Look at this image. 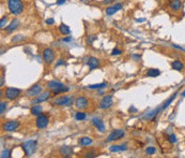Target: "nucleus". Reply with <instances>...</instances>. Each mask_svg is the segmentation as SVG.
Masks as SVG:
<instances>
[{"label": "nucleus", "instance_id": "nucleus-1", "mask_svg": "<svg viewBox=\"0 0 185 158\" xmlns=\"http://www.w3.org/2000/svg\"><path fill=\"white\" fill-rule=\"evenodd\" d=\"M8 9L14 15H19L24 11V3L21 0H8Z\"/></svg>", "mask_w": 185, "mask_h": 158}, {"label": "nucleus", "instance_id": "nucleus-2", "mask_svg": "<svg viewBox=\"0 0 185 158\" xmlns=\"http://www.w3.org/2000/svg\"><path fill=\"white\" fill-rule=\"evenodd\" d=\"M36 147H38V141L36 140H29L21 143V149L27 156L32 155L36 151Z\"/></svg>", "mask_w": 185, "mask_h": 158}, {"label": "nucleus", "instance_id": "nucleus-3", "mask_svg": "<svg viewBox=\"0 0 185 158\" xmlns=\"http://www.w3.org/2000/svg\"><path fill=\"white\" fill-rule=\"evenodd\" d=\"M73 102H75L73 96H60L58 98H56L53 101L54 105H60V107H69V105H73Z\"/></svg>", "mask_w": 185, "mask_h": 158}, {"label": "nucleus", "instance_id": "nucleus-4", "mask_svg": "<svg viewBox=\"0 0 185 158\" xmlns=\"http://www.w3.org/2000/svg\"><path fill=\"white\" fill-rule=\"evenodd\" d=\"M49 124V117L47 116L46 114L41 113L39 114L35 119V126L38 127L39 129H45Z\"/></svg>", "mask_w": 185, "mask_h": 158}, {"label": "nucleus", "instance_id": "nucleus-5", "mask_svg": "<svg viewBox=\"0 0 185 158\" xmlns=\"http://www.w3.org/2000/svg\"><path fill=\"white\" fill-rule=\"evenodd\" d=\"M21 94V90L15 87H8L4 92V96L8 100H15L19 97V95Z\"/></svg>", "mask_w": 185, "mask_h": 158}, {"label": "nucleus", "instance_id": "nucleus-6", "mask_svg": "<svg viewBox=\"0 0 185 158\" xmlns=\"http://www.w3.org/2000/svg\"><path fill=\"white\" fill-rule=\"evenodd\" d=\"M124 136H125V131H124L123 129H115V130H112V131L109 133V136L107 137L106 141H107V142H112V141L120 140Z\"/></svg>", "mask_w": 185, "mask_h": 158}, {"label": "nucleus", "instance_id": "nucleus-7", "mask_svg": "<svg viewBox=\"0 0 185 158\" xmlns=\"http://www.w3.org/2000/svg\"><path fill=\"white\" fill-rule=\"evenodd\" d=\"M19 126H21V124H19L18 120H8V122L2 124V129L4 131L12 132V131L17 130V129L19 128Z\"/></svg>", "mask_w": 185, "mask_h": 158}, {"label": "nucleus", "instance_id": "nucleus-8", "mask_svg": "<svg viewBox=\"0 0 185 158\" xmlns=\"http://www.w3.org/2000/svg\"><path fill=\"white\" fill-rule=\"evenodd\" d=\"M112 105H114V99H112V96L106 95V96H104L103 98L101 99L100 103H99V107H100L101 109H105V110H107V109H109V107H111Z\"/></svg>", "mask_w": 185, "mask_h": 158}, {"label": "nucleus", "instance_id": "nucleus-9", "mask_svg": "<svg viewBox=\"0 0 185 158\" xmlns=\"http://www.w3.org/2000/svg\"><path fill=\"white\" fill-rule=\"evenodd\" d=\"M75 107L78 109V110H85L86 107H88L89 105V100L87 97L85 96H79L75 99Z\"/></svg>", "mask_w": 185, "mask_h": 158}, {"label": "nucleus", "instance_id": "nucleus-10", "mask_svg": "<svg viewBox=\"0 0 185 158\" xmlns=\"http://www.w3.org/2000/svg\"><path fill=\"white\" fill-rule=\"evenodd\" d=\"M42 57H43V59H44L45 63L50 65V63L54 61V59H55V53H54V51L50 48H47L43 51Z\"/></svg>", "mask_w": 185, "mask_h": 158}, {"label": "nucleus", "instance_id": "nucleus-11", "mask_svg": "<svg viewBox=\"0 0 185 158\" xmlns=\"http://www.w3.org/2000/svg\"><path fill=\"white\" fill-rule=\"evenodd\" d=\"M42 92V86L40 84H34L30 87L29 89H27L26 96L27 97H38Z\"/></svg>", "mask_w": 185, "mask_h": 158}, {"label": "nucleus", "instance_id": "nucleus-12", "mask_svg": "<svg viewBox=\"0 0 185 158\" xmlns=\"http://www.w3.org/2000/svg\"><path fill=\"white\" fill-rule=\"evenodd\" d=\"M122 6H123V4H122V3H116V4H111V6H107V8H106L105 12H106V14L108 15V16H111V15L116 14L118 11H120V10L122 9Z\"/></svg>", "mask_w": 185, "mask_h": 158}, {"label": "nucleus", "instance_id": "nucleus-13", "mask_svg": "<svg viewBox=\"0 0 185 158\" xmlns=\"http://www.w3.org/2000/svg\"><path fill=\"white\" fill-rule=\"evenodd\" d=\"M91 123H92V125H93L100 132L105 131V124H104L103 120H102L101 118H99V117H94V118H92Z\"/></svg>", "mask_w": 185, "mask_h": 158}, {"label": "nucleus", "instance_id": "nucleus-14", "mask_svg": "<svg viewBox=\"0 0 185 158\" xmlns=\"http://www.w3.org/2000/svg\"><path fill=\"white\" fill-rule=\"evenodd\" d=\"M50 97V92H41L40 95L36 97V99L33 100V105H39V103H41V102H44L47 101Z\"/></svg>", "mask_w": 185, "mask_h": 158}, {"label": "nucleus", "instance_id": "nucleus-15", "mask_svg": "<svg viewBox=\"0 0 185 158\" xmlns=\"http://www.w3.org/2000/svg\"><path fill=\"white\" fill-rule=\"evenodd\" d=\"M169 9L174 12H179L182 9V1L181 0H170L169 1Z\"/></svg>", "mask_w": 185, "mask_h": 158}, {"label": "nucleus", "instance_id": "nucleus-16", "mask_svg": "<svg viewBox=\"0 0 185 158\" xmlns=\"http://www.w3.org/2000/svg\"><path fill=\"white\" fill-rule=\"evenodd\" d=\"M19 24H21V22H19V19H17V18H14L13 21L10 23V25H8L6 27H4V31H6V32H13L16 28H17L18 26H19Z\"/></svg>", "mask_w": 185, "mask_h": 158}, {"label": "nucleus", "instance_id": "nucleus-17", "mask_svg": "<svg viewBox=\"0 0 185 158\" xmlns=\"http://www.w3.org/2000/svg\"><path fill=\"white\" fill-rule=\"evenodd\" d=\"M59 152H60V154H61L62 156L69 157V156H71L73 154L74 149L73 147L70 145H62L61 147H60V149H59Z\"/></svg>", "mask_w": 185, "mask_h": 158}, {"label": "nucleus", "instance_id": "nucleus-18", "mask_svg": "<svg viewBox=\"0 0 185 158\" xmlns=\"http://www.w3.org/2000/svg\"><path fill=\"white\" fill-rule=\"evenodd\" d=\"M87 65H88V67L91 69V70H94V69L99 68V66H100V60L97 59L96 57H89L88 61H87Z\"/></svg>", "mask_w": 185, "mask_h": 158}, {"label": "nucleus", "instance_id": "nucleus-19", "mask_svg": "<svg viewBox=\"0 0 185 158\" xmlns=\"http://www.w3.org/2000/svg\"><path fill=\"white\" fill-rule=\"evenodd\" d=\"M127 149L126 144H120V145H111L109 147V151L111 153H118V152H124Z\"/></svg>", "mask_w": 185, "mask_h": 158}, {"label": "nucleus", "instance_id": "nucleus-20", "mask_svg": "<svg viewBox=\"0 0 185 158\" xmlns=\"http://www.w3.org/2000/svg\"><path fill=\"white\" fill-rule=\"evenodd\" d=\"M176 94H178V92H174V94H172V95H171L170 97L168 98V100H166V101H165L164 103H163V105H161V109H162V111H165V110H166V109H167L168 107H169V105H171V102H172V101H174V99H176Z\"/></svg>", "mask_w": 185, "mask_h": 158}, {"label": "nucleus", "instance_id": "nucleus-21", "mask_svg": "<svg viewBox=\"0 0 185 158\" xmlns=\"http://www.w3.org/2000/svg\"><path fill=\"white\" fill-rule=\"evenodd\" d=\"M92 142H93V140L89 137H81L79 140H78V144H79L80 146H84V147L91 145Z\"/></svg>", "mask_w": 185, "mask_h": 158}, {"label": "nucleus", "instance_id": "nucleus-22", "mask_svg": "<svg viewBox=\"0 0 185 158\" xmlns=\"http://www.w3.org/2000/svg\"><path fill=\"white\" fill-rule=\"evenodd\" d=\"M171 68L174 70H176V71H182L184 69V63L182 61H180V60H174L171 63Z\"/></svg>", "mask_w": 185, "mask_h": 158}, {"label": "nucleus", "instance_id": "nucleus-23", "mask_svg": "<svg viewBox=\"0 0 185 158\" xmlns=\"http://www.w3.org/2000/svg\"><path fill=\"white\" fill-rule=\"evenodd\" d=\"M63 86V84L61 83V82H58V81L56 80H53V81H49L48 83H47V87L49 88V89H56V88H58V87H61Z\"/></svg>", "mask_w": 185, "mask_h": 158}, {"label": "nucleus", "instance_id": "nucleus-24", "mask_svg": "<svg viewBox=\"0 0 185 158\" xmlns=\"http://www.w3.org/2000/svg\"><path fill=\"white\" fill-rule=\"evenodd\" d=\"M161 74V71H159V69L156 68H151L149 69L147 71V76H149V78H157L159 75Z\"/></svg>", "mask_w": 185, "mask_h": 158}, {"label": "nucleus", "instance_id": "nucleus-25", "mask_svg": "<svg viewBox=\"0 0 185 158\" xmlns=\"http://www.w3.org/2000/svg\"><path fill=\"white\" fill-rule=\"evenodd\" d=\"M59 32L61 33V35H63V36H68V35L71 33L70 27L65 24H61L59 26Z\"/></svg>", "mask_w": 185, "mask_h": 158}, {"label": "nucleus", "instance_id": "nucleus-26", "mask_svg": "<svg viewBox=\"0 0 185 158\" xmlns=\"http://www.w3.org/2000/svg\"><path fill=\"white\" fill-rule=\"evenodd\" d=\"M42 110H43V107H42L41 105H32V107H31V109H30V112H31V114H32V115L38 116L39 114L42 113Z\"/></svg>", "mask_w": 185, "mask_h": 158}, {"label": "nucleus", "instance_id": "nucleus-27", "mask_svg": "<svg viewBox=\"0 0 185 158\" xmlns=\"http://www.w3.org/2000/svg\"><path fill=\"white\" fill-rule=\"evenodd\" d=\"M107 86V83H100V84H93V85H88L87 88L89 89H102V88H105Z\"/></svg>", "mask_w": 185, "mask_h": 158}, {"label": "nucleus", "instance_id": "nucleus-28", "mask_svg": "<svg viewBox=\"0 0 185 158\" xmlns=\"http://www.w3.org/2000/svg\"><path fill=\"white\" fill-rule=\"evenodd\" d=\"M69 87H66V86H61V87H58V88H56V89H54L53 90V92H54V95H58V94H61V92H69Z\"/></svg>", "mask_w": 185, "mask_h": 158}, {"label": "nucleus", "instance_id": "nucleus-29", "mask_svg": "<svg viewBox=\"0 0 185 158\" xmlns=\"http://www.w3.org/2000/svg\"><path fill=\"white\" fill-rule=\"evenodd\" d=\"M86 117H87V114L85 112H77L75 114V119L76 120H84V119H86Z\"/></svg>", "mask_w": 185, "mask_h": 158}, {"label": "nucleus", "instance_id": "nucleus-30", "mask_svg": "<svg viewBox=\"0 0 185 158\" xmlns=\"http://www.w3.org/2000/svg\"><path fill=\"white\" fill-rule=\"evenodd\" d=\"M155 153H156V149L153 147V146H149V147H147V149H146V154H147V155H154Z\"/></svg>", "mask_w": 185, "mask_h": 158}, {"label": "nucleus", "instance_id": "nucleus-31", "mask_svg": "<svg viewBox=\"0 0 185 158\" xmlns=\"http://www.w3.org/2000/svg\"><path fill=\"white\" fill-rule=\"evenodd\" d=\"M11 157V151L10 149H3L1 152V158H8Z\"/></svg>", "mask_w": 185, "mask_h": 158}, {"label": "nucleus", "instance_id": "nucleus-32", "mask_svg": "<svg viewBox=\"0 0 185 158\" xmlns=\"http://www.w3.org/2000/svg\"><path fill=\"white\" fill-rule=\"evenodd\" d=\"M6 109V102L4 101H0V114L2 115L4 113V111Z\"/></svg>", "mask_w": 185, "mask_h": 158}, {"label": "nucleus", "instance_id": "nucleus-33", "mask_svg": "<svg viewBox=\"0 0 185 158\" xmlns=\"http://www.w3.org/2000/svg\"><path fill=\"white\" fill-rule=\"evenodd\" d=\"M168 140H169V142H170V143L174 144V143L176 142V134H174V133L169 134V136H168Z\"/></svg>", "mask_w": 185, "mask_h": 158}, {"label": "nucleus", "instance_id": "nucleus-34", "mask_svg": "<svg viewBox=\"0 0 185 158\" xmlns=\"http://www.w3.org/2000/svg\"><path fill=\"white\" fill-rule=\"evenodd\" d=\"M6 24V16L4 15V16H2L1 17V19H0V28L1 29H3L4 28V25Z\"/></svg>", "mask_w": 185, "mask_h": 158}, {"label": "nucleus", "instance_id": "nucleus-35", "mask_svg": "<svg viewBox=\"0 0 185 158\" xmlns=\"http://www.w3.org/2000/svg\"><path fill=\"white\" fill-rule=\"evenodd\" d=\"M97 39V37L95 36V35H92V36H90V37H88V39H87V43H92V42L94 41V40H96Z\"/></svg>", "mask_w": 185, "mask_h": 158}, {"label": "nucleus", "instance_id": "nucleus-36", "mask_svg": "<svg viewBox=\"0 0 185 158\" xmlns=\"http://www.w3.org/2000/svg\"><path fill=\"white\" fill-rule=\"evenodd\" d=\"M122 54V51H120L119 48H114L111 52V55H121Z\"/></svg>", "mask_w": 185, "mask_h": 158}, {"label": "nucleus", "instance_id": "nucleus-37", "mask_svg": "<svg viewBox=\"0 0 185 158\" xmlns=\"http://www.w3.org/2000/svg\"><path fill=\"white\" fill-rule=\"evenodd\" d=\"M23 39H24L23 36H16V37H14V38L12 39V42H15V43H17L19 40H23Z\"/></svg>", "mask_w": 185, "mask_h": 158}, {"label": "nucleus", "instance_id": "nucleus-38", "mask_svg": "<svg viewBox=\"0 0 185 158\" xmlns=\"http://www.w3.org/2000/svg\"><path fill=\"white\" fill-rule=\"evenodd\" d=\"M45 23H46L47 25H54V23H55V19H54V18H46V19H45Z\"/></svg>", "mask_w": 185, "mask_h": 158}, {"label": "nucleus", "instance_id": "nucleus-39", "mask_svg": "<svg viewBox=\"0 0 185 158\" xmlns=\"http://www.w3.org/2000/svg\"><path fill=\"white\" fill-rule=\"evenodd\" d=\"M172 48H174L176 50H179V51H181V52H185V48H183L182 46H180V45L172 44Z\"/></svg>", "mask_w": 185, "mask_h": 158}, {"label": "nucleus", "instance_id": "nucleus-40", "mask_svg": "<svg viewBox=\"0 0 185 158\" xmlns=\"http://www.w3.org/2000/svg\"><path fill=\"white\" fill-rule=\"evenodd\" d=\"M64 63H65L64 59H59L58 61H57V63H56V67L61 66V65H64Z\"/></svg>", "mask_w": 185, "mask_h": 158}, {"label": "nucleus", "instance_id": "nucleus-41", "mask_svg": "<svg viewBox=\"0 0 185 158\" xmlns=\"http://www.w3.org/2000/svg\"><path fill=\"white\" fill-rule=\"evenodd\" d=\"M132 58L134 60H136V61H137V60L140 59V55H138V54H133V55H132Z\"/></svg>", "mask_w": 185, "mask_h": 158}, {"label": "nucleus", "instance_id": "nucleus-42", "mask_svg": "<svg viewBox=\"0 0 185 158\" xmlns=\"http://www.w3.org/2000/svg\"><path fill=\"white\" fill-rule=\"evenodd\" d=\"M72 40H73V38H72V37H66V38H63V39H62V41H63V42H71Z\"/></svg>", "mask_w": 185, "mask_h": 158}, {"label": "nucleus", "instance_id": "nucleus-43", "mask_svg": "<svg viewBox=\"0 0 185 158\" xmlns=\"http://www.w3.org/2000/svg\"><path fill=\"white\" fill-rule=\"evenodd\" d=\"M65 1H66V0H57L56 3L58 4V6H62V4H64L65 3Z\"/></svg>", "mask_w": 185, "mask_h": 158}, {"label": "nucleus", "instance_id": "nucleus-44", "mask_svg": "<svg viewBox=\"0 0 185 158\" xmlns=\"http://www.w3.org/2000/svg\"><path fill=\"white\" fill-rule=\"evenodd\" d=\"M115 0H104L103 2L105 3V4H109V3H111V2H114Z\"/></svg>", "mask_w": 185, "mask_h": 158}, {"label": "nucleus", "instance_id": "nucleus-45", "mask_svg": "<svg viewBox=\"0 0 185 158\" xmlns=\"http://www.w3.org/2000/svg\"><path fill=\"white\" fill-rule=\"evenodd\" d=\"M136 21H137V22H144L146 19H144V18H137Z\"/></svg>", "mask_w": 185, "mask_h": 158}, {"label": "nucleus", "instance_id": "nucleus-46", "mask_svg": "<svg viewBox=\"0 0 185 158\" xmlns=\"http://www.w3.org/2000/svg\"><path fill=\"white\" fill-rule=\"evenodd\" d=\"M181 96H182V97H185V89L182 92V94H181Z\"/></svg>", "mask_w": 185, "mask_h": 158}]
</instances>
